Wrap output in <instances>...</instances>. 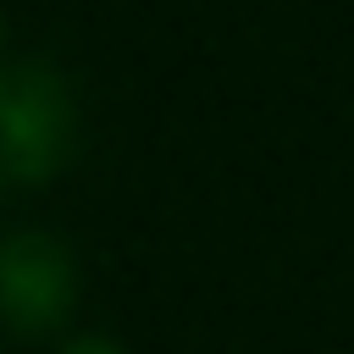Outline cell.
Wrapping results in <instances>:
<instances>
[{
	"instance_id": "1",
	"label": "cell",
	"mask_w": 354,
	"mask_h": 354,
	"mask_svg": "<svg viewBox=\"0 0 354 354\" xmlns=\"http://www.w3.org/2000/svg\"><path fill=\"white\" fill-rule=\"evenodd\" d=\"M72 138V100L66 83L39 61L0 66V177L33 183L55 171Z\"/></svg>"
},
{
	"instance_id": "2",
	"label": "cell",
	"mask_w": 354,
	"mask_h": 354,
	"mask_svg": "<svg viewBox=\"0 0 354 354\" xmlns=\"http://www.w3.org/2000/svg\"><path fill=\"white\" fill-rule=\"evenodd\" d=\"M72 304V260L44 232H17L0 243V321L17 337L50 332Z\"/></svg>"
},
{
	"instance_id": "3",
	"label": "cell",
	"mask_w": 354,
	"mask_h": 354,
	"mask_svg": "<svg viewBox=\"0 0 354 354\" xmlns=\"http://www.w3.org/2000/svg\"><path fill=\"white\" fill-rule=\"evenodd\" d=\"M66 354H116V348H111V343H100V337H77Z\"/></svg>"
}]
</instances>
